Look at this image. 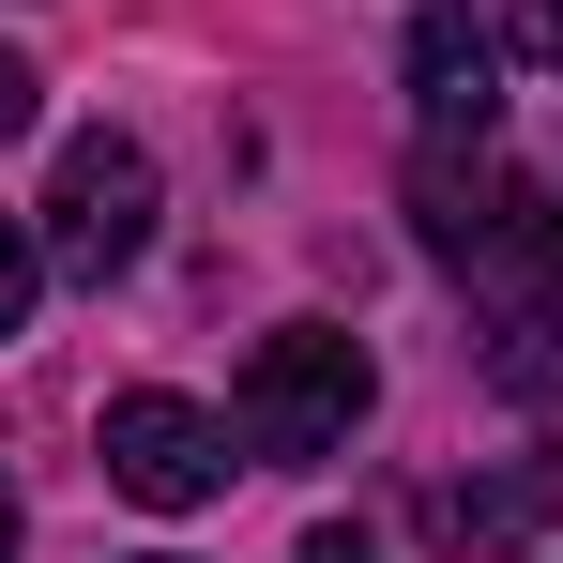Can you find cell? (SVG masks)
<instances>
[{
	"instance_id": "6da1fadb",
	"label": "cell",
	"mask_w": 563,
	"mask_h": 563,
	"mask_svg": "<svg viewBox=\"0 0 563 563\" xmlns=\"http://www.w3.org/2000/svg\"><path fill=\"white\" fill-rule=\"evenodd\" d=\"M366 351L335 335V320H289L244 351V442L260 457H351V427H366Z\"/></svg>"
},
{
	"instance_id": "7a4b0ae2",
	"label": "cell",
	"mask_w": 563,
	"mask_h": 563,
	"mask_svg": "<svg viewBox=\"0 0 563 563\" xmlns=\"http://www.w3.org/2000/svg\"><path fill=\"white\" fill-rule=\"evenodd\" d=\"M46 260H62V275H137V260H153V153H137V137H62V168H46Z\"/></svg>"
},
{
	"instance_id": "3957f363",
	"label": "cell",
	"mask_w": 563,
	"mask_h": 563,
	"mask_svg": "<svg viewBox=\"0 0 563 563\" xmlns=\"http://www.w3.org/2000/svg\"><path fill=\"white\" fill-rule=\"evenodd\" d=\"M107 487L153 503V518H198L229 487V427L198 396H168V380H137V396H107Z\"/></svg>"
},
{
	"instance_id": "277c9868",
	"label": "cell",
	"mask_w": 563,
	"mask_h": 563,
	"mask_svg": "<svg viewBox=\"0 0 563 563\" xmlns=\"http://www.w3.org/2000/svg\"><path fill=\"white\" fill-rule=\"evenodd\" d=\"M472 305H487V335H503V351H518V366H533V351H563V213L549 198H503V213H487V229H472Z\"/></svg>"
},
{
	"instance_id": "5b68a950",
	"label": "cell",
	"mask_w": 563,
	"mask_h": 563,
	"mask_svg": "<svg viewBox=\"0 0 563 563\" xmlns=\"http://www.w3.org/2000/svg\"><path fill=\"white\" fill-rule=\"evenodd\" d=\"M411 122H427V153H487V122H503V31H472V0L411 15Z\"/></svg>"
},
{
	"instance_id": "8992f818",
	"label": "cell",
	"mask_w": 563,
	"mask_h": 563,
	"mask_svg": "<svg viewBox=\"0 0 563 563\" xmlns=\"http://www.w3.org/2000/svg\"><path fill=\"white\" fill-rule=\"evenodd\" d=\"M503 198H518V184H503L487 153H472V168H457V153H427V168H411V213H427V244H442V260H472V229H487Z\"/></svg>"
},
{
	"instance_id": "52a82bcc",
	"label": "cell",
	"mask_w": 563,
	"mask_h": 563,
	"mask_svg": "<svg viewBox=\"0 0 563 563\" xmlns=\"http://www.w3.org/2000/svg\"><path fill=\"white\" fill-rule=\"evenodd\" d=\"M31 289H46V229H15V213H0V335L31 320Z\"/></svg>"
},
{
	"instance_id": "ba28073f",
	"label": "cell",
	"mask_w": 563,
	"mask_h": 563,
	"mask_svg": "<svg viewBox=\"0 0 563 563\" xmlns=\"http://www.w3.org/2000/svg\"><path fill=\"white\" fill-rule=\"evenodd\" d=\"M487 15H503V46H518V62H563V0H487Z\"/></svg>"
},
{
	"instance_id": "9c48e42d",
	"label": "cell",
	"mask_w": 563,
	"mask_h": 563,
	"mask_svg": "<svg viewBox=\"0 0 563 563\" xmlns=\"http://www.w3.org/2000/svg\"><path fill=\"white\" fill-rule=\"evenodd\" d=\"M31 92H46V77H31V62L0 46V137H31Z\"/></svg>"
},
{
	"instance_id": "30bf717a",
	"label": "cell",
	"mask_w": 563,
	"mask_h": 563,
	"mask_svg": "<svg viewBox=\"0 0 563 563\" xmlns=\"http://www.w3.org/2000/svg\"><path fill=\"white\" fill-rule=\"evenodd\" d=\"M305 563H380V549H366V533H305Z\"/></svg>"
},
{
	"instance_id": "8fae6325",
	"label": "cell",
	"mask_w": 563,
	"mask_h": 563,
	"mask_svg": "<svg viewBox=\"0 0 563 563\" xmlns=\"http://www.w3.org/2000/svg\"><path fill=\"white\" fill-rule=\"evenodd\" d=\"M0 563H15V487H0Z\"/></svg>"
}]
</instances>
